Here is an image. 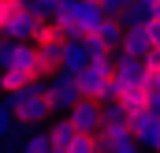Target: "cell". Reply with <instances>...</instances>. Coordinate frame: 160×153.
<instances>
[{"label":"cell","instance_id":"obj_1","mask_svg":"<svg viewBox=\"0 0 160 153\" xmlns=\"http://www.w3.org/2000/svg\"><path fill=\"white\" fill-rule=\"evenodd\" d=\"M8 101H11V108H15V119L26 123V127H41V123L52 119V108H48V101H45V78H30L26 86L11 90Z\"/></svg>","mask_w":160,"mask_h":153},{"label":"cell","instance_id":"obj_2","mask_svg":"<svg viewBox=\"0 0 160 153\" xmlns=\"http://www.w3.org/2000/svg\"><path fill=\"white\" fill-rule=\"evenodd\" d=\"M78 97H82V93H78L75 75H67V71H52V75H45V101H48L52 116H63Z\"/></svg>","mask_w":160,"mask_h":153},{"label":"cell","instance_id":"obj_3","mask_svg":"<svg viewBox=\"0 0 160 153\" xmlns=\"http://www.w3.org/2000/svg\"><path fill=\"white\" fill-rule=\"evenodd\" d=\"M127 123H130V135H134L138 150L160 153V112L157 108H138V112H130Z\"/></svg>","mask_w":160,"mask_h":153},{"label":"cell","instance_id":"obj_4","mask_svg":"<svg viewBox=\"0 0 160 153\" xmlns=\"http://www.w3.org/2000/svg\"><path fill=\"white\" fill-rule=\"evenodd\" d=\"M63 116L71 119V127L82 131V135H93V131L101 127V105H97V101H89V97H78V101H75Z\"/></svg>","mask_w":160,"mask_h":153},{"label":"cell","instance_id":"obj_5","mask_svg":"<svg viewBox=\"0 0 160 153\" xmlns=\"http://www.w3.org/2000/svg\"><path fill=\"white\" fill-rule=\"evenodd\" d=\"M38 23H41L38 15H30L26 8H19V11L0 26V38H8V41H30V34L38 30Z\"/></svg>","mask_w":160,"mask_h":153},{"label":"cell","instance_id":"obj_6","mask_svg":"<svg viewBox=\"0 0 160 153\" xmlns=\"http://www.w3.org/2000/svg\"><path fill=\"white\" fill-rule=\"evenodd\" d=\"M86 60H89V49H86V41H82V38H71V41L60 45V71L78 75L82 67H86Z\"/></svg>","mask_w":160,"mask_h":153},{"label":"cell","instance_id":"obj_7","mask_svg":"<svg viewBox=\"0 0 160 153\" xmlns=\"http://www.w3.org/2000/svg\"><path fill=\"white\" fill-rule=\"evenodd\" d=\"M116 49H123V52H130V56H145L149 49H153V41H149V34H145V26L142 23H134V26H123V34H119V45Z\"/></svg>","mask_w":160,"mask_h":153},{"label":"cell","instance_id":"obj_8","mask_svg":"<svg viewBox=\"0 0 160 153\" xmlns=\"http://www.w3.org/2000/svg\"><path fill=\"white\" fill-rule=\"evenodd\" d=\"M60 45H63V41H56V38H48V41H41V45H34L41 75H52V71H60Z\"/></svg>","mask_w":160,"mask_h":153},{"label":"cell","instance_id":"obj_9","mask_svg":"<svg viewBox=\"0 0 160 153\" xmlns=\"http://www.w3.org/2000/svg\"><path fill=\"white\" fill-rule=\"evenodd\" d=\"M22 131H19V119H15V108L8 101V93L0 97V142H19Z\"/></svg>","mask_w":160,"mask_h":153},{"label":"cell","instance_id":"obj_10","mask_svg":"<svg viewBox=\"0 0 160 153\" xmlns=\"http://www.w3.org/2000/svg\"><path fill=\"white\" fill-rule=\"evenodd\" d=\"M101 19H104V11H101V4H97V0H75V23H78L86 34H89Z\"/></svg>","mask_w":160,"mask_h":153},{"label":"cell","instance_id":"obj_11","mask_svg":"<svg viewBox=\"0 0 160 153\" xmlns=\"http://www.w3.org/2000/svg\"><path fill=\"white\" fill-rule=\"evenodd\" d=\"M45 135H48V142H52L56 150H67V146H71V138H75V127H71V119H67V116H60V119H48Z\"/></svg>","mask_w":160,"mask_h":153},{"label":"cell","instance_id":"obj_12","mask_svg":"<svg viewBox=\"0 0 160 153\" xmlns=\"http://www.w3.org/2000/svg\"><path fill=\"white\" fill-rule=\"evenodd\" d=\"M89 34H97V38L104 41V49H116V45H119V34H123V23H119V19H108V15H104V19H101V23H97Z\"/></svg>","mask_w":160,"mask_h":153},{"label":"cell","instance_id":"obj_13","mask_svg":"<svg viewBox=\"0 0 160 153\" xmlns=\"http://www.w3.org/2000/svg\"><path fill=\"white\" fill-rule=\"evenodd\" d=\"M30 75H22V71H15V67H0V90H19V86H26Z\"/></svg>","mask_w":160,"mask_h":153},{"label":"cell","instance_id":"obj_14","mask_svg":"<svg viewBox=\"0 0 160 153\" xmlns=\"http://www.w3.org/2000/svg\"><path fill=\"white\" fill-rule=\"evenodd\" d=\"M130 112L123 108L119 101H108V105H101V123H127Z\"/></svg>","mask_w":160,"mask_h":153},{"label":"cell","instance_id":"obj_15","mask_svg":"<svg viewBox=\"0 0 160 153\" xmlns=\"http://www.w3.org/2000/svg\"><path fill=\"white\" fill-rule=\"evenodd\" d=\"M67 153H97V142H93V135H82V131H75V138H71Z\"/></svg>","mask_w":160,"mask_h":153},{"label":"cell","instance_id":"obj_16","mask_svg":"<svg viewBox=\"0 0 160 153\" xmlns=\"http://www.w3.org/2000/svg\"><path fill=\"white\" fill-rule=\"evenodd\" d=\"M97 4H101V11H104L108 19H119L123 11H127V4H130V0H97Z\"/></svg>","mask_w":160,"mask_h":153},{"label":"cell","instance_id":"obj_17","mask_svg":"<svg viewBox=\"0 0 160 153\" xmlns=\"http://www.w3.org/2000/svg\"><path fill=\"white\" fill-rule=\"evenodd\" d=\"M142 26H145V34H149V41H153V45L160 49V15H149V19H145Z\"/></svg>","mask_w":160,"mask_h":153},{"label":"cell","instance_id":"obj_18","mask_svg":"<svg viewBox=\"0 0 160 153\" xmlns=\"http://www.w3.org/2000/svg\"><path fill=\"white\" fill-rule=\"evenodd\" d=\"M19 8H22V0H0V26H4V23H8Z\"/></svg>","mask_w":160,"mask_h":153},{"label":"cell","instance_id":"obj_19","mask_svg":"<svg viewBox=\"0 0 160 153\" xmlns=\"http://www.w3.org/2000/svg\"><path fill=\"white\" fill-rule=\"evenodd\" d=\"M145 108L160 112V86H145Z\"/></svg>","mask_w":160,"mask_h":153},{"label":"cell","instance_id":"obj_20","mask_svg":"<svg viewBox=\"0 0 160 153\" xmlns=\"http://www.w3.org/2000/svg\"><path fill=\"white\" fill-rule=\"evenodd\" d=\"M108 153H145V150H138V142L130 138V142H123V146H116V150H108Z\"/></svg>","mask_w":160,"mask_h":153},{"label":"cell","instance_id":"obj_21","mask_svg":"<svg viewBox=\"0 0 160 153\" xmlns=\"http://www.w3.org/2000/svg\"><path fill=\"white\" fill-rule=\"evenodd\" d=\"M15 146L19 142H0V153H15Z\"/></svg>","mask_w":160,"mask_h":153},{"label":"cell","instance_id":"obj_22","mask_svg":"<svg viewBox=\"0 0 160 153\" xmlns=\"http://www.w3.org/2000/svg\"><path fill=\"white\" fill-rule=\"evenodd\" d=\"M134 4H142V8H153V4H157V0H134Z\"/></svg>","mask_w":160,"mask_h":153}]
</instances>
